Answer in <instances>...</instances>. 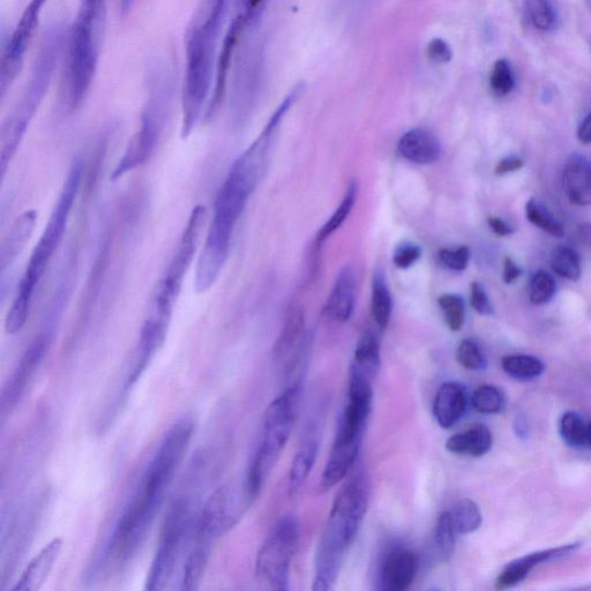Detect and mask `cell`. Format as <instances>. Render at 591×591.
Returning <instances> with one entry per match:
<instances>
[{"instance_id":"obj_1","label":"cell","mask_w":591,"mask_h":591,"mask_svg":"<svg viewBox=\"0 0 591 591\" xmlns=\"http://www.w3.org/2000/svg\"><path fill=\"white\" fill-rule=\"evenodd\" d=\"M234 0H200L185 33L181 137L189 138L206 116L218 70L223 28Z\"/></svg>"},{"instance_id":"obj_29","label":"cell","mask_w":591,"mask_h":591,"mask_svg":"<svg viewBox=\"0 0 591 591\" xmlns=\"http://www.w3.org/2000/svg\"><path fill=\"white\" fill-rule=\"evenodd\" d=\"M456 533L461 535L474 533L483 522L480 507L471 499H462L450 511Z\"/></svg>"},{"instance_id":"obj_14","label":"cell","mask_w":591,"mask_h":591,"mask_svg":"<svg viewBox=\"0 0 591 591\" xmlns=\"http://www.w3.org/2000/svg\"><path fill=\"white\" fill-rule=\"evenodd\" d=\"M48 0H29L20 20L7 41L0 61V96L5 99L19 77L26 61L29 46L39 28L44 6Z\"/></svg>"},{"instance_id":"obj_2","label":"cell","mask_w":591,"mask_h":591,"mask_svg":"<svg viewBox=\"0 0 591 591\" xmlns=\"http://www.w3.org/2000/svg\"><path fill=\"white\" fill-rule=\"evenodd\" d=\"M69 29L59 22L48 27L37 49L29 77L0 127V174L5 177L29 125L49 92L59 63L64 57L65 43Z\"/></svg>"},{"instance_id":"obj_3","label":"cell","mask_w":591,"mask_h":591,"mask_svg":"<svg viewBox=\"0 0 591 591\" xmlns=\"http://www.w3.org/2000/svg\"><path fill=\"white\" fill-rule=\"evenodd\" d=\"M82 182V162L77 159L73 162L69 174L65 179L61 193L55 207L52 208L50 218L43 233L37 242L24 276L20 281L17 295L5 318V333L16 335L24 329L31 313L35 289L39 286L44 274L54 258L59 246L63 242L67 224L74 203L78 198Z\"/></svg>"},{"instance_id":"obj_8","label":"cell","mask_w":591,"mask_h":591,"mask_svg":"<svg viewBox=\"0 0 591 591\" xmlns=\"http://www.w3.org/2000/svg\"><path fill=\"white\" fill-rule=\"evenodd\" d=\"M207 222V207L204 205L194 207L181 239H179L174 256H172L166 272L157 281L151 298H149L145 320L170 327L172 314H174L178 297L181 295L185 276L197 256Z\"/></svg>"},{"instance_id":"obj_15","label":"cell","mask_w":591,"mask_h":591,"mask_svg":"<svg viewBox=\"0 0 591 591\" xmlns=\"http://www.w3.org/2000/svg\"><path fill=\"white\" fill-rule=\"evenodd\" d=\"M49 346L50 338L46 334L36 336L33 342L29 344L16 370L13 371L3 389L2 411L4 414L18 405L22 395L26 392L29 381H31L37 369L40 368Z\"/></svg>"},{"instance_id":"obj_52","label":"cell","mask_w":591,"mask_h":591,"mask_svg":"<svg viewBox=\"0 0 591 591\" xmlns=\"http://www.w3.org/2000/svg\"><path fill=\"white\" fill-rule=\"evenodd\" d=\"M136 3L137 0H119V9H121L123 16L129 14Z\"/></svg>"},{"instance_id":"obj_5","label":"cell","mask_w":591,"mask_h":591,"mask_svg":"<svg viewBox=\"0 0 591 591\" xmlns=\"http://www.w3.org/2000/svg\"><path fill=\"white\" fill-rule=\"evenodd\" d=\"M368 504V481L363 475L351 477L336 496L318 543L313 590L328 591L334 588L346 552L362 526Z\"/></svg>"},{"instance_id":"obj_11","label":"cell","mask_w":591,"mask_h":591,"mask_svg":"<svg viewBox=\"0 0 591 591\" xmlns=\"http://www.w3.org/2000/svg\"><path fill=\"white\" fill-rule=\"evenodd\" d=\"M193 525L197 522L191 499L186 496L175 499L164 521L160 543L148 572L146 590L160 591L168 587Z\"/></svg>"},{"instance_id":"obj_16","label":"cell","mask_w":591,"mask_h":591,"mask_svg":"<svg viewBox=\"0 0 591 591\" xmlns=\"http://www.w3.org/2000/svg\"><path fill=\"white\" fill-rule=\"evenodd\" d=\"M418 557L406 548L389 550L380 565L379 588L384 591L407 590L415 581Z\"/></svg>"},{"instance_id":"obj_53","label":"cell","mask_w":591,"mask_h":591,"mask_svg":"<svg viewBox=\"0 0 591 591\" xmlns=\"http://www.w3.org/2000/svg\"><path fill=\"white\" fill-rule=\"evenodd\" d=\"M587 446L591 450V423L588 425Z\"/></svg>"},{"instance_id":"obj_41","label":"cell","mask_w":591,"mask_h":591,"mask_svg":"<svg viewBox=\"0 0 591 591\" xmlns=\"http://www.w3.org/2000/svg\"><path fill=\"white\" fill-rule=\"evenodd\" d=\"M515 87V76L513 67L507 59H499L493 65L490 74V88L493 94L498 97H505L513 92Z\"/></svg>"},{"instance_id":"obj_46","label":"cell","mask_w":591,"mask_h":591,"mask_svg":"<svg viewBox=\"0 0 591 591\" xmlns=\"http://www.w3.org/2000/svg\"><path fill=\"white\" fill-rule=\"evenodd\" d=\"M428 57L433 63L447 64L451 62L453 52L450 46L441 39L432 40L428 46Z\"/></svg>"},{"instance_id":"obj_40","label":"cell","mask_w":591,"mask_h":591,"mask_svg":"<svg viewBox=\"0 0 591 591\" xmlns=\"http://www.w3.org/2000/svg\"><path fill=\"white\" fill-rule=\"evenodd\" d=\"M441 311L444 313L446 325L453 332L461 331L465 325L466 304L458 295L446 294L438 299Z\"/></svg>"},{"instance_id":"obj_4","label":"cell","mask_w":591,"mask_h":591,"mask_svg":"<svg viewBox=\"0 0 591 591\" xmlns=\"http://www.w3.org/2000/svg\"><path fill=\"white\" fill-rule=\"evenodd\" d=\"M108 0H81L64 50L63 101L77 110L91 91L101 58Z\"/></svg>"},{"instance_id":"obj_22","label":"cell","mask_w":591,"mask_h":591,"mask_svg":"<svg viewBox=\"0 0 591 591\" xmlns=\"http://www.w3.org/2000/svg\"><path fill=\"white\" fill-rule=\"evenodd\" d=\"M356 279L353 267H343L326 304V314L335 323L344 324L353 316L355 308Z\"/></svg>"},{"instance_id":"obj_42","label":"cell","mask_w":591,"mask_h":591,"mask_svg":"<svg viewBox=\"0 0 591 591\" xmlns=\"http://www.w3.org/2000/svg\"><path fill=\"white\" fill-rule=\"evenodd\" d=\"M557 284L553 276L545 271H538L530 283V301L536 305L548 304L555 297Z\"/></svg>"},{"instance_id":"obj_44","label":"cell","mask_w":591,"mask_h":591,"mask_svg":"<svg viewBox=\"0 0 591 591\" xmlns=\"http://www.w3.org/2000/svg\"><path fill=\"white\" fill-rule=\"evenodd\" d=\"M422 257V249L413 243H403L396 248L393 263L396 267L407 269L414 266Z\"/></svg>"},{"instance_id":"obj_19","label":"cell","mask_w":591,"mask_h":591,"mask_svg":"<svg viewBox=\"0 0 591 591\" xmlns=\"http://www.w3.org/2000/svg\"><path fill=\"white\" fill-rule=\"evenodd\" d=\"M37 213L29 209L14 220L12 227L0 246V273L5 274L25 250L35 230Z\"/></svg>"},{"instance_id":"obj_31","label":"cell","mask_w":591,"mask_h":591,"mask_svg":"<svg viewBox=\"0 0 591 591\" xmlns=\"http://www.w3.org/2000/svg\"><path fill=\"white\" fill-rule=\"evenodd\" d=\"M508 376L519 380H533L541 377L545 366L540 359L528 355H510L501 361Z\"/></svg>"},{"instance_id":"obj_51","label":"cell","mask_w":591,"mask_h":591,"mask_svg":"<svg viewBox=\"0 0 591 591\" xmlns=\"http://www.w3.org/2000/svg\"><path fill=\"white\" fill-rule=\"evenodd\" d=\"M576 235L581 243L591 245V223L580 224Z\"/></svg>"},{"instance_id":"obj_30","label":"cell","mask_w":591,"mask_h":591,"mask_svg":"<svg viewBox=\"0 0 591 591\" xmlns=\"http://www.w3.org/2000/svg\"><path fill=\"white\" fill-rule=\"evenodd\" d=\"M525 13L531 26L548 33L558 25V12L552 0H525Z\"/></svg>"},{"instance_id":"obj_17","label":"cell","mask_w":591,"mask_h":591,"mask_svg":"<svg viewBox=\"0 0 591 591\" xmlns=\"http://www.w3.org/2000/svg\"><path fill=\"white\" fill-rule=\"evenodd\" d=\"M469 396L466 388L454 381L441 385L433 402V416L440 428L451 429L467 413Z\"/></svg>"},{"instance_id":"obj_27","label":"cell","mask_w":591,"mask_h":591,"mask_svg":"<svg viewBox=\"0 0 591 591\" xmlns=\"http://www.w3.org/2000/svg\"><path fill=\"white\" fill-rule=\"evenodd\" d=\"M392 311L393 301L385 275L383 272L377 271L373 275L371 295V314L374 323L380 329H385L389 324V320H391Z\"/></svg>"},{"instance_id":"obj_37","label":"cell","mask_w":591,"mask_h":591,"mask_svg":"<svg viewBox=\"0 0 591 591\" xmlns=\"http://www.w3.org/2000/svg\"><path fill=\"white\" fill-rule=\"evenodd\" d=\"M456 530L453 526L450 512L439 515L435 529V544L439 556L444 561L450 560L455 551Z\"/></svg>"},{"instance_id":"obj_47","label":"cell","mask_w":591,"mask_h":591,"mask_svg":"<svg viewBox=\"0 0 591 591\" xmlns=\"http://www.w3.org/2000/svg\"><path fill=\"white\" fill-rule=\"evenodd\" d=\"M523 167V161L518 156H507L501 160L496 167L495 174L503 176L511 174V172L518 171Z\"/></svg>"},{"instance_id":"obj_33","label":"cell","mask_w":591,"mask_h":591,"mask_svg":"<svg viewBox=\"0 0 591 591\" xmlns=\"http://www.w3.org/2000/svg\"><path fill=\"white\" fill-rule=\"evenodd\" d=\"M526 215L530 223L553 237H563L565 229L542 201L530 199L526 205Z\"/></svg>"},{"instance_id":"obj_13","label":"cell","mask_w":591,"mask_h":591,"mask_svg":"<svg viewBox=\"0 0 591 591\" xmlns=\"http://www.w3.org/2000/svg\"><path fill=\"white\" fill-rule=\"evenodd\" d=\"M246 484L228 483L208 498L197 520V541L212 544L233 529L252 503Z\"/></svg>"},{"instance_id":"obj_38","label":"cell","mask_w":591,"mask_h":591,"mask_svg":"<svg viewBox=\"0 0 591 591\" xmlns=\"http://www.w3.org/2000/svg\"><path fill=\"white\" fill-rule=\"evenodd\" d=\"M269 2L271 0H234L235 13H238L244 22V33L259 31Z\"/></svg>"},{"instance_id":"obj_12","label":"cell","mask_w":591,"mask_h":591,"mask_svg":"<svg viewBox=\"0 0 591 591\" xmlns=\"http://www.w3.org/2000/svg\"><path fill=\"white\" fill-rule=\"evenodd\" d=\"M299 540L298 522L284 516L261 546L256 561L258 579L278 591L289 589L290 564Z\"/></svg>"},{"instance_id":"obj_36","label":"cell","mask_w":591,"mask_h":591,"mask_svg":"<svg viewBox=\"0 0 591 591\" xmlns=\"http://www.w3.org/2000/svg\"><path fill=\"white\" fill-rule=\"evenodd\" d=\"M505 394L499 387L483 385L471 396V406L481 414H498L505 408Z\"/></svg>"},{"instance_id":"obj_32","label":"cell","mask_w":591,"mask_h":591,"mask_svg":"<svg viewBox=\"0 0 591 591\" xmlns=\"http://www.w3.org/2000/svg\"><path fill=\"white\" fill-rule=\"evenodd\" d=\"M357 193V182H351L348 186L346 194H344V197L338 209H336L334 214L331 216V219H329L324 224L323 228H321L318 231V234L316 236L317 243L323 244L326 241V239L328 237H331V235H333L335 231L342 226L344 221L348 219V216L350 215L351 211H353V208L356 204Z\"/></svg>"},{"instance_id":"obj_7","label":"cell","mask_w":591,"mask_h":591,"mask_svg":"<svg viewBox=\"0 0 591 591\" xmlns=\"http://www.w3.org/2000/svg\"><path fill=\"white\" fill-rule=\"evenodd\" d=\"M175 73L166 63H157L148 76V99L142 111L140 126L126 145L121 159L112 171V182L144 166L159 144L175 96Z\"/></svg>"},{"instance_id":"obj_26","label":"cell","mask_w":591,"mask_h":591,"mask_svg":"<svg viewBox=\"0 0 591 591\" xmlns=\"http://www.w3.org/2000/svg\"><path fill=\"white\" fill-rule=\"evenodd\" d=\"M317 454L318 443L316 440L310 439L306 441L301 450L295 455L289 473L290 496L296 495L302 489L306 480H308L314 463H316Z\"/></svg>"},{"instance_id":"obj_25","label":"cell","mask_w":591,"mask_h":591,"mask_svg":"<svg viewBox=\"0 0 591 591\" xmlns=\"http://www.w3.org/2000/svg\"><path fill=\"white\" fill-rule=\"evenodd\" d=\"M491 447L492 433L482 424L456 433L446 443L447 451L456 455L471 456V458H481L491 450Z\"/></svg>"},{"instance_id":"obj_28","label":"cell","mask_w":591,"mask_h":591,"mask_svg":"<svg viewBox=\"0 0 591 591\" xmlns=\"http://www.w3.org/2000/svg\"><path fill=\"white\" fill-rule=\"evenodd\" d=\"M211 556V544L197 541L184 565L182 590H197L203 580Z\"/></svg>"},{"instance_id":"obj_21","label":"cell","mask_w":591,"mask_h":591,"mask_svg":"<svg viewBox=\"0 0 591 591\" xmlns=\"http://www.w3.org/2000/svg\"><path fill=\"white\" fill-rule=\"evenodd\" d=\"M62 548L63 541L61 538H54L44 546L39 555H36L28 564L12 591L39 590L47 581L52 568L55 567L59 556H61Z\"/></svg>"},{"instance_id":"obj_43","label":"cell","mask_w":591,"mask_h":591,"mask_svg":"<svg viewBox=\"0 0 591 591\" xmlns=\"http://www.w3.org/2000/svg\"><path fill=\"white\" fill-rule=\"evenodd\" d=\"M439 260L448 269L454 272H463L468 267L470 260V250L467 246H461L458 249H441L439 251Z\"/></svg>"},{"instance_id":"obj_20","label":"cell","mask_w":591,"mask_h":591,"mask_svg":"<svg viewBox=\"0 0 591 591\" xmlns=\"http://www.w3.org/2000/svg\"><path fill=\"white\" fill-rule=\"evenodd\" d=\"M566 196L576 206L591 205V161L585 155L572 154L563 175Z\"/></svg>"},{"instance_id":"obj_6","label":"cell","mask_w":591,"mask_h":591,"mask_svg":"<svg viewBox=\"0 0 591 591\" xmlns=\"http://www.w3.org/2000/svg\"><path fill=\"white\" fill-rule=\"evenodd\" d=\"M251 193L227 176L216 197L212 221L209 222L203 249L196 267L194 288L198 294H205L218 282L226 266L231 242L239 219L249 203Z\"/></svg>"},{"instance_id":"obj_49","label":"cell","mask_w":591,"mask_h":591,"mask_svg":"<svg viewBox=\"0 0 591 591\" xmlns=\"http://www.w3.org/2000/svg\"><path fill=\"white\" fill-rule=\"evenodd\" d=\"M488 222L493 233H495L499 237H506L514 234V228L511 227L510 224H507L505 221L499 218H493V216H491Z\"/></svg>"},{"instance_id":"obj_18","label":"cell","mask_w":591,"mask_h":591,"mask_svg":"<svg viewBox=\"0 0 591 591\" xmlns=\"http://www.w3.org/2000/svg\"><path fill=\"white\" fill-rule=\"evenodd\" d=\"M578 548L579 544L559 546V548L556 549L531 553L529 556L515 560L513 563L508 564L504 568V571L499 575L497 588L506 589L519 585V583L525 580L529 573L535 570L537 566L548 563V561L571 555V553Z\"/></svg>"},{"instance_id":"obj_24","label":"cell","mask_w":591,"mask_h":591,"mask_svg":"<svg viewBox=\"0 0 591 591\" xmlns=\"http://www.w3.org/2000/svg\"><path fill=\"white\" fill-rule=\"evenodd\" d=\"M381 365L380 344L376 335L366 332L358 341L353 363L350 366V376L374 383Z\"/></svg>"},{"instance_id":"obj_45","label":"cell","mask_w":591,"mask_h":591,"mask_svg":"<svg viewBox=\"0 0 591 591\" xmlns=\"http://www.w3.org/2000/svg\"><path fill=\"white\" fill-rule=\"evenodd\" d=\"M470 291V304L473 309L482 316H491L493 306L482 284L474 282L471 284Z\"/></svg>"},{"instance_id":"obj_9","label":"cell","mask_w":591,"mask_h":591,"mask_svg":"<svg viewBox=\"0 0 591 591\" xmlns=\"http://www.w3.org/2000/svg\"><path fill=\"white\" fill-rule=\"evenodd\" d=\"M298 395L299 385L290 386L266 411L263 436L245 480L252 500L260 495L288 443L295 421Z\"/></svg>"},{"instance_id":"obj_48","label":"cell","mask_w":591,"mask_h":591,"mask_svg":"<svg viewBox=\"0 0 591 591\" xmlns=\"http://www.w3.org/2000/svg\"><path fill=\"white\" fill-rule=\"evenodd\" d=\"M522 275V269L516 265L515 261L510 258L506 257L504 261V281L506 284H512L516 280L520 279Z\"/></svg>"},{"instance_id":"obj_39","label":"cell","mask_w":591,"mask_h":591,"mask_svg":"<svg viewBox=\"0 0 591 591\" xmlns=\"http://www.w3.org/2000/svg\"><path fill=\"white\" fill-rule=\"evenodd\" d=\"M456 361L463 369L469 371H483L488 368V358H486L480 344L475 340L466 339L460 343L456 350Z\"/></svg>"},{"instance_id":"obj_23","label":"cell","mask_w":591,"mask_h":591,"mask_svg":"<svg viewBox=\"0 0 591 591\" xmlns=\"http://www.w3.org/2000/svg\"><path fill=\"white\" fill-rule=\"evenodd\" d=\"M403 159L416 164L436 163L441 156V145L435 134L425 129H414L403 134L398 144Z\"/></svg>"},{"instance_id":"obj_35","label":"cell","mask_w":591,"mask_h":591,"mask_svg":"<svg viewBox=\"0 0 591 591\" xmlns=\"http://www.w3.org/2000/svg\"><path fill=\"white\" fill-rule=\"evenodd\" d=\"M559 433L567 446L572 448L587 446L588 425L574 411H568L560 418Z\"/></svg>"},{"instance_id":"obj_50","label":"cell","mask_w":591,"mask_h":591,"mask_svg":"<svg viewBox=\"0 0 591 591\" xmlns=\"http://www.w3.org/2000/svg\"><path fill=\"white\" fill-rule=\"evenodd\" d=\"M578 139L583 145L591 144V114L583 118L578 129Z\"/></svg>"},{"instance_id":"obj_34","label":"cell","mask_w":591,"mask_h":591,"mask_svg":"<svg viewBox=\"0 0 591 591\" xmlns=\"http://www.w3.org/2000/svg\"><path fill=\"white\" fill-rule=\"evenodd\" d=\"M550 264L553 272L561 278L578 281L581 276V258L579 253L567 246H558L551 253Z\"/></svg>"},{"instance_id":"obj_10","label":"cell","mask_w":591,"mask_h":591,"mask_svg":"<svg viewBox=\"0 0 591 591\" xmlns=\"http://www.w3.org/2000/svg\"><path fill=\"white\" fill-rule=\"evenodd\" d=\"M257 32L246 33L235 52L231 66L230 110L238 125L250 117L263 87L266 42Z\"/></svg>"}]
</instances>
